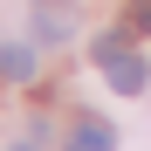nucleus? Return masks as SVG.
<instances>
[{
  "mask_svg": "<svg viewBox=\"0 0 151 151\" xmlns=\"http://www.w3.org/2000/svg\"><path fill=\"white\" fill-rule=\"evenodd\" d=\"M89 55H96V69H103L124 96H137V89H144V76H151V62H137L131 48H124V35H117V28H110V35H96V48H89Z\"/></svg>",
  "mask_w": 151,
  "mask_h": 151,
  "instance_id": "nucleus-1",
  "label": "nucleus"
},
{
  "mask_svg": "<svg viewBox=\"0 0 151 151\" xmlns=\"http://www.w3.org/2000/svg\"><path fill=\"white\" fill-rule=\"evenodd\" d=\"M69 28H76V14H69V0H35V35L55 48V41H69Z\"/></svg>",
  "mask_w": 151,
  "mask_h": 151,
  "instance_id": "nucleus-2",
  "label": "nucleus"
},
{
  "mask_svg": "<svg viewBox=\"0 0 151 151\" xmlns=\"http://www.w3.org/2000/svg\"><path fill=\"white\" fill-rule=\"evenodd\" d=\"M69 151H117V131L103 117H76V131H69Z\"/></svg>",
  "mask_w": 151,
  "mask_h": 151,
  "instance_id": "nucleus-3",
  "label": "nucleus"
},
{
  "mask_svg": "<svg viewBox=\"0 0 151 151\" xmlns=\"http://www.w3.org/2000/svg\"><path fill=\"white\" fill-rule=\"evenodd\" d=\"M0 76H7V83H28L35 76V48L28 41H0Z\"/></svg>",
  "mask_w": 151,
  "mask_h": 151,
  "instance_id": "nucleus-4",
  "label": "nucleus"
},
{
  "mask_svg": "<svg viewBox=\"0 0 151 151\" xmlns=\"http://www.w3.org/2000/svg\"><path fill=\"white\" fill-rule=\"evenodd\" d=\"M131 28H137V35H151V0H131Z\"/></svg>",
  "mask_w": 151,
  "mask_h": 151,
  "instance_id": "nucleus-5",
  "label": "nucleus"
},
{
  "mask_svg": "<svg viewBox=\"0 0 151 151\" xmlns=\"http://www.w3.org/2000/svg\"><path fill=\"white\" fill-rule=\"evenodd\" d=\"M7 151H35V144H7Z\"/></svg>",
  "mask_w": 151,
  "mask_h": 151,
  "instance_id": "nucleus-6",
  "label": "nucleus"
}]
</instances>
